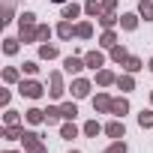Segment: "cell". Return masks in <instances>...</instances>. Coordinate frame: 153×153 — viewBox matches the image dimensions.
<instances>
[{
    "label": "cell",
    "mask_w": 153,
    "mask_h": 153,
    "mask_svg": "<svg viewBox=\"0 0 153 153\" xmlns=\"http://www.w3.org/2000/svg\"><path fill=\"white\" fill-rule=\"evenodd\" d=\"M21 93L30 96V99H36V96H42V87H39L36 81H24V84H21Z\"/></svg>",
    "instance_id": "6da1fadb"
},
{
    "label": "cell",
    "mask_w": 153,
    "mask_h": 153,
    "mask_svg": "<svg viewBox=\"0 0 153 153\" xmlns=\"http://www.w3.org/2000/svg\"><path fill=\"white\" fill-rule=\"evenodd\" d=\"M72 93H75V99H81V96L90 93V84H87V81H75V84H72Z\"/></svg>",
    "instance_id": "7a4b0ae2"
},
{
    "label": "cell",
    "mask_w": 153,
    "mask_h": 153,
    "mask_svg": "<svg viewBox=\"0 0 153 153\" xmlns=\"http://www.w3.org/2000/svg\"><path fill=\"white\" fill-rule=\"evenodd\" d=\"M84 63H87L90 69H99V66H102V54H99V51H90V54L84 57Z\"/></svg>",
    "instance_id": "3957f363"
},
{
    "label": "cell",
    "mask_w": 153,
    "mask_h": 153,
    "mask_svg": "<svg viewBox=\"0 0 153 153\" xmlns=\"http://www.w3.org/2000/svg\"><path fill=\"white\" fill-rule=\"evenodd\" d=\"M105 132H108L111 138H123V132H126V129H123V123H117V120H114V123H108V126H105Z\"/></svg>",
    "instance_id": "277c9868"
},
{
    "label": "cell",
    "mask_w": 153,
    "mask_h": 153,
    "mask_svg": "<svg viewBox=\"0 0 153 153\" xmlns=\"http://www.w3.org/2000/svg\"><path fill=\"white\" fill-rule=\"evenodd\" d=\"M111 111H114V114H120V117H123V114H126V111H129V102H126V99H114V102H111Z\"/></svg>",
    "instance_id": "5b68a950"
},
{
    "label": "cell",
    "mask_w": 153,
    "mask_h": 153,
    "mask_svg": "<svg viewBox=\"0 0 153 153\" xmlns=\"http://www.w3.org/2000/svg\"><path fill=\"white\" fill-rule=\"evenodd\" d=\"M81 69H84V63L78 57H66V72H81Z\"/></svg>",
    "instance_id": "8992f818"
},
{
    "label": "cell",
    "mask_w": 153,
    "mask_h": 153,
    "mask_svg": "<svg viewBox=\"0 0 153 153\" xmlns=\"http://www.w3.org/2000/svg\"><path fill=\"white\" fill-rule=\"evenodd\" d=\"M48 93H51V96H60V93H63V84H60V75H57V72L51 75V90H48Z\"/></svg>",
    "instance_id": "52a82bcc"
},
{
    "label": "cell",
    "mask_w": 153,
    "mask_h": 153,
    "mask_svg": "<svg viewBox=\"0 0 153 153\" xmlns=\"http://www.w3.org/2000/svg\"><path fill=\"white\" fill-rule=\"evenodd\" d=\"M111 102H114V99H108V96H96L93 108H99V111H111Z\"/></svg>",
    "instance_id": "ba28073f"
},
{
    "label": "cell",
    "mask_w": 153,
    "mask_h": 153,
    "mask_svg": "<svg viewBox=\"0 0 153 153\" xmlns=\"http://www.w3.org/2000/svg\"><path fill=\"white\" fill-rule=\"evenodd\" d=\"M141 15H144V21H153V3L150 0H141Z\"/></svg>",
    "instance_id": "9c48e42d"
},
{
    "label": "cell",
    "mask_w": 153,
    "mask_h": 153,
    "mask_svg": "<svg viewBox=\"0 0 153 153\" xmlns=\"http://www.w3.org/2000/svg\"><path fill=\"white\" fill-rule=\"evenodd\" d=\"M138 123H141L144 129H150V126H153V111H141V114H138Z\"/></svg>",
    "instance_id": "30bf717a"
},
{
    "label": "cell",
    "mask_w": 153,
    "mask_h": 153,
    "mask_svg": "<svg viewBox=\"0 0 153 153\" xmlns=\"http://www.w3.org/2000/svg\"><path fill=\"white\" fill-rule=\"evenodd\" d=\"M60 111H63V117H66V120H75V114H78V108H75L72 102H66V105H63Z\"/></svg>",
    "instance_id": "8fae6325"
},
{
    "label": "cell",
    "mask_w": 153,
    "mask_h": 153,
    "mask_svg": "<svg viewBox=\"0 0 153 153\" xmlns=\"http://www.w3.org/2000/svg\"><path fill=\"white\" fill-rule=\"evenodd\" d=\"M57 33H60V36H63V39H69V36H72V33H75V27H72V24H69V21H63V24H60V27H57Z\"/></svg>",
    "instance_id": "7c38bea8"
},
{
    "label": "cell",
    "mask_w": 153,
    "mask_h": 153,
    "mask_svg": "<svg viewBox=\"0 0 153 153\" xmlns=\"http://www.w3.org/2000/svg\"><path fill=\"white\" fill-rule=\"evenodd\" d=\"M123 66H126L129 72H138V69H141V60H138V57H126V60H123Z\"/></svg>",
    "instance_id": "4fadbf2b"
},
{
    "label": "cell",
    "mask_w": 153,
    "mask_h": 153,
    "mask_svg": "<svg viewBox=\"0 0 153 153\" xmlns=\"http://www.w3.org/2000/svg\"><path fill=\"white\" fill-rule=\"evenodd\" d=\"M27 120H30V123H39V120H45V111H39V108H30V111H27Z\"/></svg>",
    "instance_id": "5bb4252c"
},
{
    "label": "cell",
    "mask_w": 153,
    "mask_h": 153,
    "mask_svg": "<svg viewBox=\"0 0 153 153\" xmlns=\"http://www.w3.org/2000/svg\"><path fill=\"white\" fill-rule=\"evenodd\" d=\"M60 117H63V111H60V108H48V111H45V120H48V123H57Z\"/></svg>",
    "instance_id": "9a60e30c"
},
{
    "label": "cell",
    "mask_w": 153,
    "mask_h": 153,
    "mask_svg": "<svg viewBox=\"0 0 153 153\" xmlns=\"http://www.w3.org/2000/svg\"><path fill=\"white\" fill-rule=\"evenodd\" d=\"M120 24H123L126 30H135V24H138V18H135V15H123V18H120Z\"/></svg>",
    "instance_id": "2e32d148"
},
{
    "label": "cell",
    "mask_w": 153,
    "mask_h": 153,
    "mask_svg": "<svg viewBox=\"0 0 153 153\" xmlns=\"http://www.w3.org/2000/svg\"><path fill=\"white\" fill-rule=\"evenodd\" d=\"M39 54H42L45 60H51V57H57V48H54V45H42V48H39Z\"/></svg>",
    "instance_id": "e0dca14e"
},
{
    "label": "cell",
    "mask_w": 153,
    "mask_h": 153,
    "mask_svg": "<svg viewBox=\"0 0 153 153\" xmlns=\"http://www.w3.org/2000/svg\"><path fill=\"white\" fill-rule=\"evenodd\" d=\"M84 135H90V138H96V135H99V123H96V120H90V123L84 126Z\"/></svg>",
    "instance_id": "ac0fdd59"
},
{
    "label": "cell",
    "mask_w": 153,
    "mask_h": 153,
    "mask_svg": "<svg viewBox=\"0 0 153 153\" xmlns=\"http://www.w3.org/2000/svg\"><path fill=\"white\" fill-rule=\"evenodd\" d=\"M96 81H99V84H111V81H114V75H111L108 69H102V72L96 75Z\"/></svg>",
    "instance_id": "d6986e66"
},
{
    "label": "cell",
    "mask_w": 153,
    "mask_h": 153,
    "mask_svg": "<svg viewBox=\"0 0 153 153\" xmlns=\"http://www.w3.org/2000/svg\"><path fill=\"white\" fill-rule=\"evenodd\" d=\"M60 132H63V138H75V135H78V129H75V123H66V126H63Z\"/></svg>",
    "instance_id": "ffe728a7"
},
{
    "label": "cell",
    "mask_w": 153,
    "mask_h": 153,
    "mask_svg": "<svg viewBox=\"0 0 153 153\" xmlns=\"http://www.w3.org/2000/svg\"><path fill=\"white\" fill-rule=\"evenodd\" d=\"M111 57H114L117 63H123V60H126L129 54H126V48H111Z\"/></svg>",
    "instance_id": "44dd1931"
},
{
    "label": "cell",
    "mask_w": 153,
    "mask_h": 153,
    "mask_svg": "<svg viewBox=\"0 0 153 153\" xmlns=\"http://www.w3.org/2000/svg\"><path fill=\"white\" fill-rule=\"evenodd\" d=\"M114 42H117V39H114V33H111V30H108V33H102V45H105V48H114Z\"/></svg>",
    "instance_id": "7402d4cb"
},
{
    "label": "cell",
    "mask_w": 153,
    "mask_h": 153,
    "mask_svg": "<svg viewBox=\"0 0 153 153\" xmlns=\"http://www.w3.org/2000/svg\"><path fill=\"white\" fill-rule=\"evenodd\" d=\"M105 153H126V144H123V141H114V144H111Z\"/></svg>",
    "instance_id": "603a6c76"
},
{
    "label": "cell",
    "mask_w": 153,
    "mask_h": 153,
    "mask_svg": "<svg viewBox=\"0 0 153 153\" xmlns=\"http://www.w3.org/2000/svg\"><path fill=\"white\" fill-rule=\"evenodd\" d=\"M78 12H81V9L75 6V3H72V6H66V9H63V18H75V15H78Z\"/></svg>",
    "instance_id": "cb8c5ba5"
},
{
    "label": "cell",
    "mask_w": 153,
    "mask_h": 153,
    "mask_svg": "<svg viewBox=\"0 0 153 153\" xmlns=\"http://www.w3.org/2000/svg\"><path fill=\"white\" fill-rule=\"evenodd\" d=\"M84 12H87V15H99V3H96V0H90V3L84 6Z\"/></svg>",
    "instance_id": "d4e9b609"
},
{
    "label": "cell",
    "mask_w": 153,
    "mask_h": 153,
    "mask_svg": "<svg viewBox=\"0 0 153 153\" xmlns=\"http://www.w3.org/2000/svg\"><path fill=\"white\" fill-rule=\"evenodd\" d=\"M99 21H102V24H105V27H114V21H117V18H114V15H111V12H105V15H102V18H99Z\"/></svg>",
    "instance_id": "484cf974"
},
{
    "label": "cell",
    "mask_w": 153,
    "mask_h": 153,
    "mask_svg": "<svg viewBox=\"0 0 153 153\" xmlns=\"http://www.w3.org/2000/svg\"><path fill=\"white\" fill-rule=\"evenodd\" d=\"M3 48H6V54H15V51H18V42H15V39H6Z\"/></svg>",
    "instance_id": "4316f807"
},
{
    "label": "cell",
    "mask_w": 153,
    "mask_h": 153,
    "mask_svg": "<svg viewBox=\"0 0 153 153\" xmlns=\"http://www.w3.org/2000/svg\"><path fill=\"white\" fill-rule=\"evenodd\" d=\"M75 33H78V36H90V24H78Z\"/></svg>",
    "instance_id": "83f0119b"
},
{
    "label": "cell",
    "mask_w": 153,
    "mask_h": 153,
    "mask_svg": "<svg viewBox=\"0 0 153 153\" xmlns=\"http://www.w3.org/2000/svg\"><path fill=\"white\" fill-rule=\"evenodd\" d=\"M3 78H6V81H15V78H18V72H15V69H6V72H3Z\"/></svg>",
    "instance_id": "f1b7e54d"
},
{
    "label": "cell",
    "mask_w": 153,
    "mask_h": 153,
    "mask_svg": "<svg viewBox=\"0 0 153 153\" xmlns=\"http://www.w3.org/2000/svg\"><path fill=\"white\" fill-rule=\"evenodd\" d=\"M120 87H123V90H132V78H129V75H126V78H120Z\"/></svg>",
    "instance_id": "f546056e"
},
{
    "label": "cell",
    "mask_w": 153,
    "mask_h": 153,
    "mask_svg": "<svg viewBox=\"0 0 153 153\" xmlns=\"http://www.w3.org/2000/svg\"><path fill=\"white\" fill-rule=\"evenodd\" d=\"M24 72H27V75H33V72H36V63H33V60H30V63H24Z\"/></svg>",
    "instance_id": "4dcf8cb0"
},
{
    "label": "cell",
    "mask_w": 153,
    "mask_h": 153,
    "mask_svg": "<svg viewBox=\"0 0 153 153\" xmlns=\"http://www.w3.org/2000/svg\"><path fill=\"white\" fill-rule=\"evenodd\" d=\"M15 120H18V114H15V111H9V114H6V123H9V126H15Z\"/></svg>",
    "instance_id": "1f68e13d"
},
{
    "label": "cell",
    "mask_w": 153,
    "mask_h": 153,
    "mask_svg": "<svg viewBox=\"0 0 153 153\" xmlns=\"http://www.w3.org/2000/svg\"><path fill=\"white\" fill-rule=\"evenodd\" d=\"M150 72H153V60H150Z\"/></svg>",
    "instance_id": "d6a6232c"
},
{
    "label": "cell",
    "mask_w": 153,
    "mask_h": 153,
    "mask_svg": "<svg viewBox=\"0 0 153 153\" xmlns=\"http://www.w3.org/2000/svg\"><path fill=\"white\" fill-rule=\"evenodd\" d=\"M54 3H63V0H54Z\"/></svg>",
    "instance_id": "836d02e7"
},
{
    "label": "cell",
    "mask_w": 153,
    "mask_h": 153,
    "mask_svg": "<svg viewBox=\"0 0 153 153\" xmlns=\"http://www.w3.org/2000/svg\"><path fill=\"white\" fill-rule=\"evenodd\" d=\"M72 153H78V150H72Z\"/></svg>",
    "instance_id": "e575fe53"
},
{
    "label": "cell",
    "mask_w": 153,
    "mask_h": 153,
    "mask_svg": "<svg viewBox=\"0 0 153 153\" xmlns=\"http://www.w3.org/2000/svg\"><path fill=\"white\" fill-rule=\"evenodd\" d=\"M150 102H153V96H150Z\"/></svg>",
    "instance_id": "d590c367"
}]
</instances>
